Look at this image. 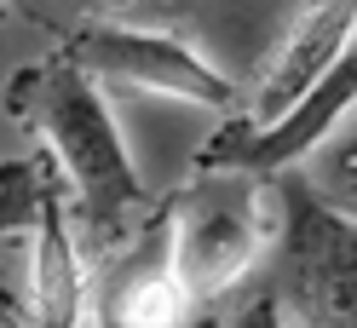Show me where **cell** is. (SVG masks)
Returning <instances> with one entry per match:
<instances>
[{
	"label": "cell",
	"mask_w": 357,
	"mask_h": 328,
	"mask_svg": "<svg viewBox=\"0 0 357 328\" xmlns=\"http://www.w3.org/2000/svg\"><path fill=\"white\" fill-rule=\"evenodd\" d=\"M24 311L29 328H93V259L70 225V190H58L35 225Z\"/></svg>",
	"instance_id": "obj_7"
},
{
	"label": "cell",
	"mask_w": 357,
	"mask_h": 328,
	"mask_svg": "<svg viewBox=\"0 0 357 328\" xmlns=\"http://www.w3.org/2000/svg\"><path fill=\"white\" fill-rule=\"evenodd\" d=\"M300 185L317 196L328 213H340V219L357 225V121L340 127L317 156L300 162Z\"/></svg>",
	"instance_id": "obj_8"
},
{
	"label": "cell",
	"mask_w": 357,
	"mask_h": 328,
	"mask_svg": "<svg viewBox=\"0 0 357 328\" xmlns=\"http://www.w3.org/2000/svg\"><path fill=\"white\" fill-rule=\"evenodd\" d=\"M225 328H294V322H288L282 299H277L271 288H259V294H248V299L236 305V317H231Z\"/></svg>",
	"instance_id": "obj_9"
},
{
	"label": "cell",
	"mask_w": 357,
	"mask_h": 328,
	"mask_svg": "<svg viewBox=\"0 0 357 328\" xmlns=\"http://www.w3.org/2000/svg\"><path fill=\"white\" fill-rule=\"evenodd\" d=\"M271 294L294 328H357V225L300 179H277Z\"/></svg>",
	"instance_id": "obj_3"
},
{
	"label": "cell",
	"mask_w": 357,
	"mask_h": 328,
	"mask_svg": "<svg viewBox=\"0 0 357 328\" xmlns=\"http://www.w3.org/2000/svg\"><path fill=\"white\" fill-rule=\"evenodd\" d=\"M98 6H121V12H144V6H155V0H98Z\"/></svg>",
	"instance_id": "obj_11"
},
{
	"label": "cell",
	"mask_w": 357,
	"mask_h": 328,
	"mask_svg": "<svg viewBox=\"0 0 357 328\" xmlns=\"http://www.w3.org/2000/svg\"><path fill=\"white\" fill-rule=\"evenodd\" d=\"M0 12H6V0H0Z\"/></svg>",
	"instance_id": "obj_12"
},
{
	"label": "cell",
	"mask_w": 357,
	"mask_h": 328,
	"mask_svg": "<svg viewBox=\"0 0 357 328\" xmlns=\"http://www.w3.org/2000/svg\"><path fill=\"white\" fill-rule=\"evenodd\" d=\"M357 104V40L334 58V70L311 86L300 104H288L277 121H225L219 133L202 139L190 173H242V179H282L288 167L340 133L346 109Z\"/></svg>",
	"instance_id": "obj_4"
},
{
	"label": "cell",
	"mask_w": 357,
	"mask_h": 328,
	"mask_svg": "<svg viewBox=\"0 0 357 328\" xmlns=\"http://www.w3.org/2000/svg\"><path fill=\"white\" fill-rule=\"evenodd\" d=\"M0 328H29V311H24V294H12L6 282H0ZM190 328H219L213 317H196Z\"/></svg>",
	"instance_id": "obj_10"
},
{
	"label": "cell",
	"mask_w": 357,
	"mask_h": 328,
	"mask_svg": "<svg viewBox=\"0 0 357 328\" xmlns=\"http://www.w3.org/2000/svg\"><path fill=\"white\" fill-rule=\"evenodd\" d=\"M271 179L242 173H196V185L173 196V253L196 305L225 299L254 276L277 242V190Z\"/></svg>",
	"instance_id": "obj_2"
},
{
	"label": "cell",
	"mask_w": 357,
	"mask_h": 328,
	"mask_svg": "<svg viewBox=\"0 0 357 328\" xmlns=\"http://www.w3.org/2000/svg\"><path fill=\"white\" fill-rule=\"evenodd\" d=\"M202 305L190 299L173 253V196L155 202L139 236L109 253L93 282V328H190Z\"/></svg>",
	"instance_id": "obj_6"
},
{
	"label": "cell",
	"mask_w": 357,
	"mask_h": 328,
	"mask_svg": "<svg viewBox=\"0 0 357 328\" xmlns=\"http://www.w3.org/2000/svg\"><path fill=\"white\" fill-rule=\"evenodd\" d=\"M0 104L58 162L63 185H70V225L81 236V253L98 271L155 213L150 190L139 185V167H132L127 144H121V127H116V116H109V104L98 93V81L86 70H75L63 52H47V58L17 63L6 75Z\"/></svg>",
	"instance_id": "obj_1"
},
{
	"label": "cell",
	"mask_w": 357,
	"mask_h": 328,
	"mask_svg": "<svg viewBox=\"0 0 357 328\" xmlns=\"http://www.w3.org/2000/svg\"><path fill=\"white\" fill-rule=\"evenodd\" d=\"M58 52L86 70L93 81H116V86H139V93H162V98H185L202 109H231L236 86L202 63L185 40L155 35V29H127V24H75L58 35Z\"/></svg>",
	"instance_id": "obj_5"
}]
</instances>
